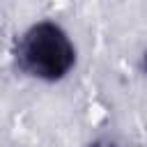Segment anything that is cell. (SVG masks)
<instances>
[{
	"instance_id": "obj_1",
	"label": "cell",
	"mask_w": 147,
	"mask_h": 147,
	"mask_svg": "<svg viewBox=\"0 0 147 147\" xmlns=\"http://www.w3.org/2000/svg\"><path fill=\"white\" fill-rule=\"evenodd\" d=\"M14 57L23 74L55 83L76 64V48L57 23L39 21L18 37Z\"/></svg>"
},
{
	"instance_id": "obj_2",
	"label": "cell",
	"mask_w": 147,
	"mask_h": 147,
	"mask_svg": "<svg viewBox=\"0 0 147 147\" xmlns=\"http://www.w3.org/2000/svg\"><path fill=\"white\" fill-rule=\"evenodd\" d=\"M142 69H145V74H147V51L142 53Z\"/></svg>"
},
{
	"instance_id": "obj_3",
	"label": "cell",
	"mask_w": 147,
	"mask_h": 147,
	"mask_svg": "<svg viewBox=\"0 0 147 147\" xmlns=\"http://www.w3.org/2000/svg\"><path fill=\"white\" fill-rule=\"evenodd\" d=\"M90 147H113V145H101V142H94V145H90Z\"/></svg>"
}]
</instances>
